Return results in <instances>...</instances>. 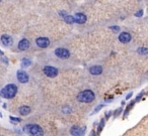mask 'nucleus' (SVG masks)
<instances>
[{"mask_svg":"<svg viewBox=\"0 0 148 136\" xmlns=\"http://www.w3.org/2000/svg\"><path fill=\"white\" fill-rule=\"evenodd\" d=\"M30 111H31V109H30V106H21V107L18 108V112H19V114H20L21 116H27V115H29V114L30 113Z\"/></svg>","mask_w":148,"mask_h":136,"instance_id":"obj_14","label":"nucleus"},{"mask_svg":"<svg viewBox=\"0 0 148 136\" xmlns=\"http://www.w3.org/2000/svg\"><path fill=\"white\" fill-rule=\"evenodd\" d=\"M62 112H63L64 114H69V113H71V112H72V109H71V107H70V106L66 105V106H64V107L62 108Z\"/></svg>","mask_w":148,"mask_h":136,"instance_id":"obj_20","label":"nucleus"},{"mask_svg":"<svg viewBox=\"0 0 148 136\" xmlns=\"http://www.w3.org/2000/svg\"><path fill=\"white\" fill-rule=\"evenodd\" d=\"M74 19H75V22L78 24H83L84 22H86V15L84 13L81 12H77L75 15H74Z\"/></svg>","mask_w":148,"mask_h":136,"instance_id":"obj_12","label":"nucleus"},{"mask_svg":"<svg viewBox=\"0 0 148 136\" xmlns=\"http://www.w3.org/2000/svg\"><path fill=\"white\" fill-rule=\"evenodd\" d=\"M50 44H51V41L48 37L40 36V37L36 38V45L40 48H47L49 45H50Z\"/></svg>","mask_w":148,"mask_h":136,"instance_id":"obj_7","label":"nucleus"},{"mask_svg":"<svg viewBox=\"0 0 148 136\" xmlns=\"http://www.w3.org/2000/svg\"><path fill=\"white\" fill-rule=\"evenodd\" d=\"M0 117H2V114H1V113H0Z\"/></svg>","mask_w":148,"mask_h":136,"instance_id":"obj_31","label":"nucleus"},{"mask_svg":"<svg viewBox=\"0 0 148 136\" xmlns=\"http://www.w3.org/2000/svg\"><path fill=\"white\" fill-rule=\"evenodd\" d=\"M104 124H105V119L104 118H103L102 120L100 121V123H98V126H97V133H101V131L103 130V128L104 127Z\"/></svg>","mask_w":148,"mask_h":136,"instance_id":"obj_17","label":"nucleus"},{"mask_svg":"<svg viewBox=\"0 0 148 136\" xmlns=\"http://www.w3.org/2000/svg\"><path fill=\"white\" fill-rule=\"evenodd\" d=\"M104 104H101V105H98V106H97V107H96V108H95V109L93 110V112H92V114H95V113H97V112L100 111L101 109H103V108H104Z\"/></svg>","mask_w":148,"mask_h":136,"instance_id":"obj_22","label":"nucleus"},{"mask_svg":"<svg viewBox=\"0 0 148 136\" xmlns=\"http://www.w3.org/2000/svg\"><path fill=\"white\" fill-rule=\"evenodd\" d=\"M112 113H113L112 111H109V112H106V113H105V118H104V119H109V118H110V117L112 116Z\"/></svg>","mask_w":148,"mask_h":136,"instance_id":"obj_27","label":"nucleus"},{"mask_svg":"<svg viewBox=\"0 0 148 136\" xmlns=\"http://www.w3.org/2000/svg\"><path fill=\"white\" fill-rule=\"evenodd\" d=\"M30 40L27 39V38H22L21 40H19L18 45H17V48L19 50H21V52H24V50H28L30 48Z\"/></svg>","mask_w":148,"mask_h":136,"instance_id":"obj_10","label":"nucleus"},{"mask_svg":"<svg viewBox=\"0 0 148 136\" xmlns=\"http://www.w3.org/2000/svg\"><path fill=\"white\" fill-rule=\"evenodd\" d=\"M142 14H143V11L142 10H139V11H137L135 13V16H136V17H140V16H142Z\"/></svg>","mask_w":148,"mask_h":136,"instance_id":"obj_26","label":"nucleus"},{"mask_svg":"<svg viewBox=\"0 0 148 136\" xmlns=\"http://www.w3.org/2000/svg\"><path fill=\"white\" fill-rule=\"evenodd\" d=\"M76 99L78 102H80V103H91V102L94 101V99H95V94L92 90L86 89V90L79 92Z\"/></svg>","mask_w":148,"mask_h":136,"instance_id":"obj_1","label":"nucleus"},{"mask_svg":"<svg viewBox=\"0 0 148 136\" xmlns=\"http://www.w3.org/2000/svg\"><path fill=\"white\" fill-rule=\"evenodd\" d=\"M86 131V126L79 127L78 125H73L70 128V134L73 136H83Z\"/></svg>","mask_w":148,"mask_h":136,"instance_id":"obj_6","label":"nucleus"},{"mask_svg":"<svg viewBox=\"0 0 148 136\" xmlns=\"http://www.w3.org/2000/svg\"><path fill=\"white\" fill-rule=\"evenodd\" d=\"M0 2H1V0H0Z\"/></svg>","mask_w":148,"mask_h":136,"instance_id":"obj_32","label":"nucleus"},{"mask_svg":"<svg viewBox=\"0 0 148 136\" xmlns=\"http://www.w3.org/2000/svg\"><path fill=\"white\" fill-rule=\"evenodd\" d=\"M63 19L65 20V22L68 23V24H73L74 22H75V19H74V16H73V15H69V14H67V15L63 18Z\"/></svg>","mask_w":148,"mask_h":136,"instance_id":"obj_15","label":"nucleus"},{"mask_svg":"<svg viewBox=\"0 0 148 136\" xmlns=\"http://www.w3.org/2000/svg\"><path fill=\"white\" fill-rule=\"evenodd\" d=\"M9 119L11 120V122H12V123H18V122H20V121H21V119H20V118H17V117H12V116H10V117H9Z\"/></svg>","mask_w":148,"mask_h":136,"instance_id":"obj_21","label":"nucleus"},{"mask_svg":"<svg viewBox=\"0 0 148 136\" xmlns=\"http://www.w3.org/2000/svg\"><path fill=\"white\" fill-rule=\"evenodd\" d=\"M122 112V108H119L118 110H116V111H115V113H114V117L116 118V117H118L119 115H120V113Z\"/></svg>","mask_w":148,"mask_h":136,"instance_id":"obj_24","label":"nucleus"},{"mask_svg":"<svg viewBox=\"0 0 148 136\" xmlns=\"http://www.w3.org/2000/svg\"><path fill=\"white\" fill-rule=\"evenodd\" d=\"M137 53L139 55H148V48L147 47H139L137 49Z\"/></svg>","mask_w":148,"mask_h":136,"instance_id":"obj_18","label":"nucleus"},{"mask_svg":"<svg viewBox=\"0 0 148 136\" xmlns=\"http://www.w3.org/2000/svg\"><path fill=\"white\" fill-rule=\"evenodd\" d=\"M118 39L120 40V42H122V44H129L131 41V39H132V35L127 31H122L118 36Z\"/></svg>","mask_w":148,"mask_h":136,"instance_id":"obj_9","label":"nucleus"},{"mask_svg":"<svg viewBox=\"0 0 148 136\" xmlns=\"http://www.w3.org/2000/svg\"><path fill=\"white\" fill-rule=\"evenodd\" d=\"M134 104H135V101H132V102H131V103L129 104V106L126 108V110H125V111H124V117H126L127 115H128V113H129V111H130V110H131V108H132L133 106H134Z\"/></svg>","mask_w":148,"mask_h":136,"instance_id":"obj_19","label":"nucleus"},{"mask_svg":"<svg viewBox=\"0 0 148 136\" xmlns=\"http://www.w3.org/2000/svg\"><path fill=\"white\" fill-rule=\"evenodd\" d=\"M16 93H17V86L14 84H8L1 90L0 96L4 99H12L15 97Z\"/></svg>","mask_w":148,"mask_h":136,"instance_id":"obj_2","label":"nucleus"},{"mask_svg":"<svg viewBox=\"0 0 148 136\" xmlns=\"http://www.w3.org/2000/svg\"><path fill=\"white\" fill-rule=\"evenodd\" d=\"M16 78H17L18 82L21 83V84H26L29 82L30 80V77H29V74L26 72V71H22V70H19L16 73Z\"/></svg>","mask_w":148,"mask_h":136,"instance_id":"obj_8","label":"nucleus"},{"mask_svg":"<svg viewBox=\"0 0 148 136\" xmlns=\"http://www.w3.org/2000/svg\"><path fill=\"white\" fill-rule=\"evenodd\" d=\"M143 94H144V93L142 92V93H141V94H139V95L137 96V98H136V102H137V101H139V100H140V99H141V97L143 96Z\"/></svg>","mask_w":148,"mask_h":136,"instance_id":"obj_28","label":"nucleus"},{"mask_svg":"<svg viewBox=\"0 0 148 136\" xmlns=\"http://www.w3.org/2000/svg\"><path fill=\"white\" fill-rule=\"evenodd\" d=\"M31 65V61L30 58H23L22 61H21V67L22 68H28V67H30Z\"/></svg>","mask_w":148,"mask_h":136,"instance_id":"obj_16","label":"nucleus"},{"mask_svg":"<svg viewBox=\"0 0 148 136\" xmlns=\"http://www.w3.org/2000/svg\"><path fill=\"white\" fill-rule=\"evenodd\" d=\"M89 73L93 75V76H100L101 74H103V67L100 66V65H95V66H92L89 68Z\"/></svg>","mask_w":148,"mask_h":136,"instance_id":"obj_11","label":"nucleus"},{"mask_svg":"<svg viewBox=\"0 0 148 136\" xmlns=\"http://www.w3.org/2000/svg\"><path fill=\"white\" fill-rule=\"evenodd\" d=\"M54 55L60 59H68L71 56L69 49L66 47H57L54 50Z\"/></svg>","mask_w":148,"mask_h":136,"instance_id":"obj_4","label":"nucleus"},{"mask_svg":"<svg viewBox=\"0 0 148 136\" xmlns=\"http://www.w3.org/2000/svg\"><path fill=\"white\" fill-rule=\"evenodd\" d=\"M0 59H1V62H3L5 65H8V58L5 57L4 55H1V56H0Z\"/></svg>","mask_w":148,"mask_h":136,"instance_id":"obj_23","label":"nucleus"},{"mask_svg":"<svg viewBox=\"0 0 148 136\" xmlns=\"http://www.w3.org/2000/svg\"><path fill=\"white\" fill-rule=\"evenodd\" d=\"M1 42L4 46H11L12 44H13V40H12V37L8 34H3L1 36Z\"/></svg>","mask_w":148,"mask_h":136,"instance_id":"obj_13","label":"nucleus"},{"mask_svg":"<svg viewBox=\"0 0 148 136\" xmlns=\"http://www.w3.org/2000/svg\"><path fill=\"white\" fill-rule=\"evenodd\" d=\"M147 73H148V72H147Z\"/></svg>","mask_w":148,"mask_h":136,"instance_id":"obj_33","label":"nucleus"},{"mask_svg":"<svg viewBox=\"0 0 148 136\" xmlns=\"http://www.w3.org/2000/svg\"><path fill=\"white\" fill-rule=\"evenodd\" d=\"M110 29L113 30L114 32H118V31H120V27H119V26H111Z\"/></svg>","mask_w":148,"mask_h":136,"instance_id":"obj_25","label":"nucleus"},{"mask_svg":"<svg viewBox=\"0 0 148 136\" xmlns=\"http://www.w3.org/2000/svg\"><path fill=\"white\" fill-rule=\"evenodd\" d=\"M43 72L48 78H55L59 74L58 69L55 67H52V66H45L43 68Z\"/></svg>","mask_w":148,"mask_h":136,"instance_id":"obj_5","label":"nucleus"},{"mask_svg":"<svg viewBox=\"0 0 148 136\" xmlns=\"http://www.w3.org/2000/svg\"><path fill=\"white\" fill-rule=\"evenodd\" d=\"M23 131L30 136H44L43 128L38 124H27L23 127Z\"/></svg>","mask_w":148,"mask_h":136,"instance_id":"obj_3","label":"nucleus"},{"mask_svg":"<svg viewBox=\"0 0 148 136\" xmlns=\"http://www.w3.org/2000/svg\"><path fill=\"white\" fill-rule=\"evenodd\" d=\"M89 136H96V135H95V132H94V131L92 130V131H91V133H90V135H89Z\"/></svg>","mask_w":148,"mask_h":136,"instance_id":"obj_30","label":"nucleus"},{"mask_svg":"<svg viewBox=\"0 0 148 136\" xmlns=\"http://www.w3.org/2000/svg\"><path fill=\"white\" fill-rule=\"evenodd\" d=\"M132 95H133V93H132V92H131V93H129V94L127 95V97H126V100H129V99L131 98V96H132Z\"/></svg>","mask_w":148,"mask_h":136,"instance_id":"obj_29","label":"nucleus"}]
</instances>
